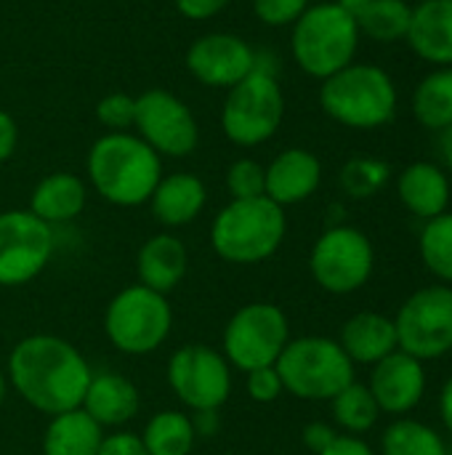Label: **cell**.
<instances>
[{"label": "cell", "mask_w": 452, "mask_h": 455, "mask_svg": "<svg viewBox=\"0 0 452 455\" xmlns=\"http://www.w3.org/2000/svg\"><path fill=\"white\" fill-rule=\"evenodd\" d=\"M320 107L349 131H378L394 120L400 91L384 67L352 61L320 83Z\"/></svg>", "instance_id": "cell-3"}, {"label": "cell", "mask_w": 452, "mask_h": 455, "mask_svg": "<svg viewBox=\"0 0 452 455\" xmlns=\"http://www.w3.org/2000/svg\"><path fill=\"white\" fill-rule=\"evenodd\" d=\"M96 455H147L139 435H131V432H115V435H107L99 453Z\"/></svg>", "instance_id": "cell-37"}, {"label": "cell", "mask_w": 452, "mask_h": 455, "mask_svg": "<svg viewBox=\"0 0 452 455\" xmlns=\"http://www.w3.org/2000/svg\"><path fill=\"white\" fill-rule=\"evenodd\" d=\"M266 187V168L253 157H240L226 168V192L232 200L261 197Z\"/></svg>", "instance_id": "cell-33"}, {"label": "cell", "mask_w": 452, "mask_h": 455, "mask_svg": "<svg viewBox=\"0 0 452 455\" xmlns=\"http://www.w3.org/2000/svg\"><path fill=\"white\" fill-rule=\"evenodd\" d=\"M376 269L370 237L352 224H330L312 245L309 272L330 296H349L368 285Z\"/></svg>", "instance_id": "cell-10"}, {"label": "cell", "mask_w": 452, "mask_h": 455, "mask_svg": "<svg viewBox=\"0 0 452 455\" xmlns=\"http://www.w3.org/2000/svg\"><path fill=\"white\" fill-rule=\"evenodd\" d=\"M85 203H88L85 181L75 173L56 171L35 184L27 211L35 213L48 227H59L75 221L85 211Z\"/></svg>", "instance_id": "cell-24"}, {"label": "cell", "mask_w": 452, "mask_h": 455, "mask_svg": "<svg viewBox=\"0 0 452 455\" xmlns=\"http://www.w3.org/2000/svg\"><path fill=\"white\" fill-rule=\"evenodd\" d=\"M341 432L333 427V424H325V421H312L304 427V445L312 451L314 455H320L325 448L333 445V440L338 437Z\"/></svg>", "instance_id": "cell-39"}, {"label": "cell", "mask_w": 452, "mask_h": 455, "mask_svg": "<svg viewBox=\"0 0 452 455\" xmlns=\"http://www.w3.org/2000/svg\"><path fill=\"white\" fill-rule=\"evenodd\" d=\"M338 181H341V189L346 197L370 200L378 192H384L386 184L392 181V165L381 157L360 155V157H352L344 163Z\"/></svg>", "instance_id": "cell-32"}, {"label": "cell", "mask_w": 452, "mask_h": 455, "mask_svg": "<svg viewBox=\"0 0 452 455\" xmlns=\"http://www.w3.org/2000/svg\"><path fill=\"white\" fill-rule=\"evenodd\" d=\"M336 3H338L349 16H354V19H357V16L368 8V3H370V0H336Z\"/></svg>", "instance_id": "cell-44"}, {"label": "cell", "mask_w": 452, "mask_h": 455, "mask_svg": "<svg viewBox=\"0 0 452 455\" xmlns=\"http://www.w3.org/2000/svg\"><path fill=\"white\" fill-rule=\"evenodd\" d=\"M405 43L421 61L452 67V0L416 3Z\"/></svg>", "instance_id": "cell-19"}, {"label": "cell", "mask_w": 452, "mask_h": 455, "mask_svg": "<svg viewBox=\"0 0 452 455\" xmlns=\"http://www.w3.org/2000/svg\"><path fill=\"white\" fill-rule=\"evenodd\" d=\"M168 387L192 413L218 411L232 395V365L208 344H184L168 360Z\"/></svg>", "instance_id": "cell-12"}, {"label": "cell", "mask_w": 452, "mask_h": 455, "mask_svg": "<svg viewBox=\"0 0 452 455\" xmlns=\"http://www.w3.org/2000/svg\"><path fill=\"white\" fill-rule=\"evenodd\" d=\"M85 171L101 200L117 208H139L149 203L163 179V157L136 133L117 131L93 141Z\"/></svg>", "instance_id": "cell-2"}, {"label": "cell", "mask_w": 452, "mask_h": 455, "mask_svg": "<svg viewBox=\"0 0 452 455\" xmlns=\"http://www.w3.org/2000/svg\"><path fill=\"white\" fill-rule=\"evenodd\" d=\"M104 437V429L83 408H75L48 419L43 455H96Z\"/></svg>", "instance_id": "cell-25"}, {"label": "cell", "mask_w": 452, "mask_h": 455, "mask_svg": "<svg viewBox=\"0 0 452 455\" xmlns=\"http://www.w3.org/2000/svg\"><path fill=\"white\" fill-rule=\"evenodd\" d=\"M173 3H176L181 16L194 19V21H205V19L218 16L232 0H173Z\"/></svg>", "instance_id": "cell-38"}, {"label": "cell", "mask_w": 452, "mask_h": 455, "mask_svg": "<svg viewBox=\"0 0 452 455\" xmlns=\"http://www.w3.org/2000/svg\"><path fill=\"white\" fill-rule=\"evenodd\" d=\"M266 168L264 195L280 208L301 205L312 195H317L322 184V163L312 149L290 147L282 149Z\"/></svg>", "instance_id": "cell-17"}, {"label": "cell", "mask_w": 452, "mask_h": 455, "mask_svg": "<svg viewBox=\"0 0 452 455\" xmlns=\"http://www.w3.org/2000/svg\"><path fill=\"white\" fill-rule=\"evenodd\" d=\"M320 455H376V451L362 440L352 435H338L330 448H325Z\"/></svg>", "instance_id": "cell-41"}, {"label": "cell", "mask_w": 452, "mask_h": 455, "mask_svg": "<svg viewBox=\"0 0 452 455\" xmlns=\"http://www.w3.org/2000/svg\"><path fill=\"white\" fill-rule=\"evenodd\" d=\"M53 227L29 211L0 213V285L19 288L32 283L53 256Z\"/></svg>", "instance_id": "cell-14"}, {"label": "cell", "mask_w": 452, "mask_h": 455, "mask_svg": "<svg viewBox=\"0 0 452 455\" xmlns=\"http://www.w3.org/2000/svg\"><path fill=\"white\" fill-rule=\"evenodd\" d=\"M346 357L354 365L373 368L392 352H397V328L394 320L381 312H360L349 317L341 328V336L336 339Z\"/></svg>", "instance_id": "cell-23"}, {"label": "cell", "mask_w": 452, "mask_h": 455, "mask_svg": "<svg viewBox=\"0 0 452 455\" xmlns=\"http://www.w3.org/2000/svg\"><path fill=\"white\" fill-rule=\"evenodd\" d=\"M96 117L107 128V133L131 131L133 128V117H136V96L123 93V91L107 93L96 104Z\"/></svg>", "instance_id": "cell-34"}, {"label": "cell", "mask_w": 452, "mask_h": 455, "mask_svg": "<svg viewBox=\"0 0 452 455\" xmlns=\"http://www.w3.org/2000/svg\"><path fill=\"white\" fill-rule=\"evenodd\" d=\"M288 235L285 208L266 195L253 200H229L210 224V248L218 259L253 267L272 259Z\"/></svg>", "instance_id": "cell-4"}, {"label": "cell", "mask_w": 452, "mask_h": 455, "mask_svg": "<svg viewBox=\"0 0 452 455\" xmlns=\"http://www.w3.org/2000/svg\"><path fill=\"white\" fill-rule=\"evenodd\" d=\"M360 27L336 0L309 5L290 27V53L298 69L314 80H325L352 61L360 51Z\"/></svg>", "instance_id": "cell-5"}, {"label": "cell", "mask_w": 452, "mask_h": 455, "mask_svg": "<svg viewBox=\"0 0 452 455\" xmlns=\"http://www.w3.org/2000/svg\"><path fill=\"white\" fill-rule=\"evenodd\" d=\"M437 157H440V165L452 173V125L437 131Z\"/></svg>", "instance_id": "cell-43"}, {"label": "cell", "mask_w": 452, "mask_h": 455, "mask_svg": "<svg viewBox=\"0 0 452 455\" xmlns=\"http://www.w3.org/2000/svg\"><path fill=\"white\" fill-rule=\"evenodd\" d=\"M448 455H452V451H448Z\"/></svg>", "instance_id": "cell-46"}, {"label": "cell", "mask_w": 452, "mask_h": 455, "mask_svg": "<svg viewBox=\"0 0 452 455\" xmlns=\"http://www.w3.org/2000/svg\"><path fill=\"white\" fill-rule=\"evenodd\" d=\"M330 413H333V427L352 437L368 435L370 429H376L378 419L384 416L368 384L362 381H352L344 392H338L330 400Z\"/></svg>", "instance_id": "cell-29"}, {"label": "cell", "mask_w": 452, "mask_h": 455, "mask_svg": "<svg viewBox=\"0 0 452 455\" xmlns=\"http://www.w3.org/2000/svg\"><path fill=\"white\" fill-rule=\"evenodd\" d=\"M136 136L144 139L160 157H186L200 144V125L184 99L165 88H152L136 96Z\"/></svg>", "instance_id": "cell-13"}, {"label": "cell", "mask_w": 452, "mask_h": 455, "mask_svg": "<svg viewBox=\"0 0 452 455\" xmlns=\"http://www.w3.org/2000/svg\"><path fill=\"white\" fill-rule=\"evenodd\" d=\"M290 341L288 315L272 301H253L240 307L221 336V355L232 371L250 373L269 368L280 360L282 349Z\"/></svg>", "instance_id": "cell-9"}, {"label": "cell", "mask_w": 452, "mask_h": 455, "mask_svg": "<svg viewBox=\"0 0 452 455\" xmlns=\"http://www.w3.org/2000/svg\"><path fill=\"white\" fill-rule=\"evenodd\" d=\"M245 392L258 405H269V403H274V400H280L285 395L282 379H280V373H277L274 365L245 373Z\"/></svg>", "instance_id": "cell-36"}, {"label": "cell", "mask_w": 452, "mask_h": 455, "mask_svg": "<svg viewBox=\"0 0 452 455\" xmlns=\"http://www.w3.org/2000/svg\"><path fill=\"white\" fill-rule=\"evenodd\" d=\"M410 109L418 125L432 133L452 125V67H434L418 80Z\"/></svg>", "instance_id": "cell-26"}, {"label": "cell", "mask_w": 452, "mask_h": 455, "mask_svg": "<svg viewBox=\"0 0 452 455\" xmlns=\"http://www.w3.org/2000/svg\"><path fill=\"white\" fill-rule=\"evenodd\" d=\"M285 93L272 72L253 69L245 80L226 91L221 107V131L237 147L266 144L282 125Z\"/></svg>", "instance_id": "cell-8"}, {"label": "cell", "mask_w": 452, "mask_h": 455, "mask_svg": "<svg viewBox=\"0 0 452 455\" xmlns=\"http://www.w3.org/2000/svg\"><path fill=\"white\" fill-rule=\"evenodd\" d=\"M170 328L173 309L168 304V296L139 283L115 293L104 312V333L109 344L128 357L157 352L168 341Z\"/></svg>", "instance_id": "cell-7"}, {"label": "cell", "mask_w": 452, "mask_h": 455, "mask_svg": "<svg viewBox=\"0 0 452 455\" xmlns=\"http://www.w3.org/2000/svg\"><path fill=\"white\" fill-rule=\"evenodd\" d=\"M448 451L440 429L410 416L394 419L381 435V455H448Z\"/></svg>", "instance_id": "cell-28"}, {"label": "cell", "mask_w": 452, "mask_h": 455, "mask_svg": "<svg viewBox=\"0 0 452 455\" xmlns=\"http://www.w3.org/2000/svg\"><path fill=\"white\" fill-rule=\"evenodd\" d=\"M397 347L421 360H442L452 352V285H426L410 293L397 317Z\"/></svg>", "instance_id": "cell-11"}, {"label": "cell", "mask_w": 452, "mask_h": 455, "mask_svg": "<svg viewBox=\"0 0 452 455\" xmlns=\"http://www.w3.org/2000/svg\"><path fill=\"white\" fill-rule=\"evenodd\" d=\"M16 144H19V125L5 109H0V165L11 160Z\"/></svg>", "instance_id": "cell-40"}, {"label": "cell", "mask_w": 452, "mask_h": 455, "mask_svg": "<svg viewBox=\"0 0 452 455\" xmlns=\"http://www.w3.org/2000/svg\"><path fill=\"white\" fill-rule=\"evenodd\" d=\"M80 408L101 429H120L139 416L141 395L136 384L120 373H93Z\"/></svg>", "instance_id": "cell-20"}, {"label": "cell", "mask_w": 452, "mask_h": 455, "mask_svg": "<svg viewBox=\"0 0 452 455\" xmlns=\"http://www.w3.org/2000/svg\"><path fill=\"white\" fill-rule=\"evenodd\" d=\"M184 61L200 85L229 91L256 69V48L234 32H208L189 45Z\"/></svg>", "instance_id": "cell-15"}, {"label": "cell", "mask_w": 452, "mask_h": 455, "mask_svg": "<svg viewBox=\"0 0 452 455\" xmlns=\"http://www.w3.org/2000/svg\"><path fill=\"white\" fill-rule=\"evenodd\" d=\"M368 389L376 405L381 408V413L392 419L410 416L424 403L429 389L426 363L397 349L370 368Z\"/></svg>", "instance_id": "cell-16"}, {"label": "cell", "mask_w": 452, "mask_h": 455, "mask_svg": "<svg viewBox=\"0 0 452 455\" xmlns=\"http://www.w3.org/2000/svg\"><path fill=\"white\" fill-rule=\"evenodd\" d=\"M413 5L408 0H370L368 8L357 16V27L362 37L376 43H400L408 37Z\"/></svg>", "instance_id": "cell-30"}, {"label": "cell", "mask_w": 452, "mask_h": 455, "mask_svg": "<svg viewBox=\"0 0 452 455\" xmlns=\"http://www.w3.org/2000/svg\"><path fill=\"white\" fill-rule=\"evenodd\" d=\"M437 408H440V421H442L445 435H450L452 437V376L442 384V389H440Z\"/></svg>", "instance_id": "cell-42"}, {"label": "cell", "mask_w": 452, "mask_h": 455, "mask_svg": "<svg viewBox=\"0 0 452 455\" xmlns=\"http://www.w3.org/2000/svg\"><path fill=\"white\" fill-rule=\"evenodd\" d=\"M91 376L93 371L75 344L45 333L21 339L5 368L8 387L48 419L80 408Z\"/></svg>", "instance_id": "cell-1"}, {"label": "cell", "mask_w": 452, "mask_h": 455, "mask_svg": "<svg viewBox=\"0 0 452 455\" xmlns=\"http://www.w3.org/2000/svg\"><path fill=\"white\" fill-rule=\"evenodd\" d=\"M397 197L410 216L421 221L437 219L440 213L450 211V173L434 160H416L400 171Z\"/></svg>", "instance_id": "cell-18"}, {"label": "cell", "mask_w": 452, "mask_h": 455, "mask_svg": "<svg viewBox=\"0 0 452 455\" xmlns=\"http://www.w3.org/2000/svg\"><path fill=\"white\" fill-rule=\"evenodd\" d=\"M5 397H8V379H5V373L0 371V408H3V403H5Z\"/></svg>", "instance_id": "cell-45"}, {"label": "cell", "mask_w": 452, "mask_h": 455, "mask_svg": "<svg viewBox=\"0 0 452 455\" xmlns=\"http://www.w3.org/2000/svg\"><path fill=\"white\" fill-rule=\"evenodd\" d=\"M253 13L266 27H293L312 0H250Z\"/></svg>", "instance_id": "cell-35"}, {"label": "cell", "mask_w": 452, "mask_h": 455, "mask_svg": "<svg viewBox=\"0 0 452 455\" xmlns=\"http://www.w3.org/2000/svg\"><path fill=\"white\" fill-rule=\"evenodd\" d=\"M208 203V187L200 176L178 171L170 176H163L149 197L152 216L165 229H181L192 224Z\"/></svg>", "instance_id": "cell-22"}, {"label": "cell", "mask_w": 452, "mask_h": 455, "mask_svg": "<svg viewBox=\"0 0 452 455\" xmlns=\"http://www.w3.org/2000/svg\"><path fill=\"white\" fill-rule=\"evenodd\" d=\"M418 253L426 269L437 277V283L452 285V211L424 221Z\"/></svg>", "instance_id": "cell-31"}, {"label": "cell", "mask_w": 452, "mask_h": 455, "mask_svg": "<svg viewBox=\"0 0 452 455\" xmlns=\"http://www.w3.org/2000/svg\"><path fill=\"white\" fill-rule=\"evenodd\" d=\"M139 440L147 455H192L197 429L192 416L181 411H160L147 421Z\"/></svg>", "instance_id": "cell-27"}, {"label": "cell", "mask_w": 452, "mask_h": 455, "mask_svg": "<svg viewBox=\"0 0 452 455\" xmlns=\"http://www.w3.org/2000/svg\"><path fill=\"white\" fill-rule=\"evenodd\" d=\"M189 269V253L186 245L173 235V232H160L152 235L136 256V275L139 285L157 291L168 296L181 285Z\"/></svg>", "instance_id": "cell-21"}, {"label": "cell", "mask_w": 452, "mask_h": 455, "mask_svg": "<svg viewBox=\"0 0 452 455\" xmlns=\"http://www.w3.org/2000/svg\"><path fill=\"white\" fill-rule=\"evenodd\" d=\"M285 395L306 403H330L354 379V363L346 357L341 344L328 336L290 339L274 363Z\"/></svg>", "instance_id": "cell-6"}]
</instances>
